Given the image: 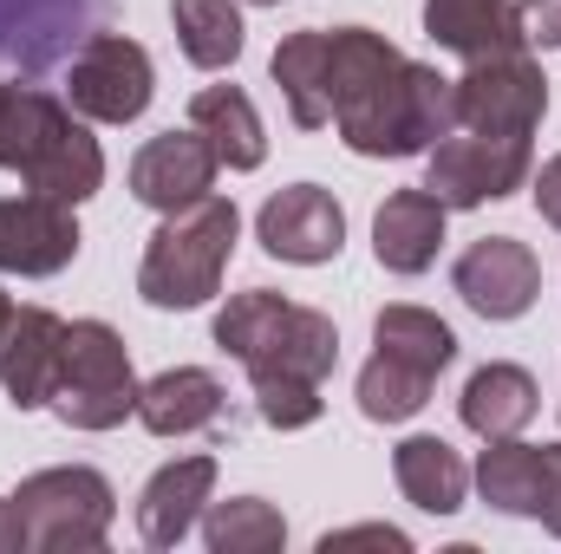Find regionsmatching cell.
<instances>
[{
  "label": "cell",
  "mask_w": 561,
  "mask_h": 554,
  "mask_svg": "<svg viewBox=\"0 0 561 554\" xmlns=\"http://www.w3.org/2000/svg\"><path fill=\"white\" fill-rule=\"evenodd\" d=\"M0 170H13L33 196H53L66 209H79L105 189L99 138L79 125L72 105H59L39 85H7V99H0Z\"/></svg>",
  "instance_id": "6da1fadb"
},
{
  "label": "cell",
  "mask_w": 561,
  "mask_h": 554,
  "mask_svg": "<svg viewBox=\"0 0 561 554\" xmlns=\"http://www.w3.org/2000/svg\"><path fill=\"white\" fill-rule=\"evenodd\" d=\"M450 125H457L450 79L405 53L386 72H373L353 99H340V112H333V131L346 138L353 157H419Z\"/></svg>",
  "instance_id": "7a4b0ae2"
},
{
  "label": "cell",
  "mask_w": 561,
  "mask_h": 554,
  "mask_svg": "<svg viewBox=\"0 0 561 554\" xmlns=\"http://www.w3.org/2000/svg\"><path fill=\"white\" fill-rule=\"evenodd\" d=\"M236 203L229 196H196L183 209L163 216V229L150 235L144 249V268H138V293L163 313H190L203 300L222 293V275H229V255H236Z\"/></svg>",
  "instance_id": "3957f363"
},
{
  "label": "cell",
  "mask_w": 561,
  "mask_h": 554,
  "mask_svg": "<svg viewBox=\"0 0 561 554\" xmlns=\"http://www.w3.org/2000/svg\"><path fill=\"white\" fill-rule=\"evenodd\" d=\"M216 346L229 359H242L249 372H300L320 379L340 366V333L320 307L280 300L275 287H249L216 313Z\"/></svg>",
  "instance_id": "277c9868"
},
{
  "label": "cell",
  "mask_w": 561,
  "mask_h": 554,
  "mask_svg": "<svg viewBox=\"0 0 561 554\" xmlns=\"http://www.w3.org/2000/svg\"><path fill=\"white\" fill-rule=\"evenodd\" d=\"M46 405L72 430H118L125 417H138V372H131V353H125L118 326H105V320H72L66 326L59 379H53Z\"/></svg>",
  "instance_id": "5b68a950"
},
{
  "label": "cell",
  "mask_w": 561,
  "mask_h": 554,
  "mask_svg": "<svg viewBox=\"0 0 561 554\" xmlns=\"http://www.w3.org/2000/svg\"><path fill=\"white\" fill-rule=\"evenodd\" d=\"M20 522H26V549L39 554H85L112 535L118 516V489L105 483V470L92 463H59V470H33L13 496Z\"/></svg>",
  "instance_id": "8992f818"
},
{
  "label": "cell",
  "mask_w": 561,
  "mask_h": 554,
  "mask_svg": "<svg viewBox=\"0 0 561 554\" xmlns=\"http://www.w3.org/2000/svg\"><path fill=\"white\" fill-rule=\"evenodd\" d=\"M450 99H457V125L490 138H529L549 118V79L529 46L470 59L463 79H450Z\"/></svg>",
  "instance_id": "52a82bcc"
},
{
  "label": "cell",
  "mask_w": 561,
  "mask_h": 554,
  "mask_svg": "<svg viewBox=\"0 0 561 554\" xmlns=\"http://www.w3.org/2000/svg\"><path fill=\"white\" fill-rule=\"evenodd\" d=\"M536 170L529 138H490V131H463V138L431 143V163H424V189L444 203V209H483L510 189H523Z\"/></svg>",
  "instance_id": "ba28073f"
},
{
  "label": "cell",
  "mask_w": 561,
  "mask_h": 554,
  "mask_svg": "<svg viewBox=\"0 0 561 554\" xmlns=\"http://www.w3.org/2000/svg\"><path fill=\"white\" fill-rule=\"evenodd\" d=\"M150 92H157V72H150V53L125 33H92L66 72V105L92 125H131L150 112Z\"/></svg>",
  "instance_id": "9c48e42d"
},
{
  "label": "cell",
  "mask_w": 561,
  "mask_h": 554,
  "mask_svg": "<svg viewBox=\"0 0 561 554\" xmlns=\"http://www.w3.org/2000/svg\"><path fill=\"white\" fill-rule=\"evenodd\" d=\"M255 235L275 262H294V268H320L346 249V209L333 203V189L320 183H287L280 196L262 203L255 216Z\"/></svg>",
  "instance_id": "30bf717a"
},
{
  "label": "cell",
  "mask_w": 561,
  "mask_h": 554,
  "mask_svg": "<svg viewBox=\"0 0 561 554\" xmlns=\"http://www.w3.org/2000/svg\"><path fill=\"white\" fill-rule=\"evenodd\" d=\"M450 280H457V293H463L470 313H483V320H523L536 307V293H542V262L516 235H483V242H470L457 255V275Z\"/></svg>",
  "instance_id": "8fae6325"
},
{
  "label": "cell",
  "mask_w": 561,
  "mask_h": 554,
  "mask_svg": "<svg viewBox=\"0 0 561 554\" xmlns=\"http://www.w3.org/2000/svg\"><path fill=\"white\" fill-rule=\"evenodd\" d=\"M79 262V222L53 196H0V275H59Z\"/></svg>",
  "instance_id": "7c38bea8"
},
{
  "label": "cell",
  "mask_w": 561,
  "mask_h": 554,
  "mask_svg": "<svg viewBox=\"0 0 561 554\" xmlns=\"http://www.w3.org/2000/svg\"><path fill=\"white\" fill-rule=\"evenodd\" d=\"M216 170H222V157L209 150V138L196 125L190 131H157L131 157V196H138L144 209H163L170 216V209L209 196L216 189Z\"/></svg>",
  "instance_id": "4fadbf2b"
},
{
  "label": "cell",
  "mask_w": 561,
  "mask_h": 554,
  "mask_svg": "<svg viewBox=\"0 0 561 554\" xmlns=\"http://www.w3.org/2000/svg\"><path fill=\"white\" fill-rule=\"evenodd\" d=\"M59 346H66V320L46 307H13L7 333H0V392L13 412H39L53 399L59 379Z\"/></svg>",
  "instance_id": "5bb4252c"
},
{
  "label": "cell",
  "mask_w": 561,
  "mask_h": 554,
  "mask_svg": "<svg viewBox=\"0 0 561 554\" xmlns=\"http://www.w3.org/2000/svg\"><path fill=\"white\" fill-rule=\"evenodd\" d=\"M216 496V457H176L163 463L138 496V535L144 549H176Z\"/></svg>",
  "instance_id": "9a60e30c"
},
{
  "label": "cell",
  "mask_w": 561,
  "mask_h": 554,
  "mask_svg": "<svg viewBox=\"0 0 561 554\" xmlns=\"http://www.w3.org/2000/svg\"><path fill=\"white\" fill-rule=\"evenodd\" d=\"M444 203L431 189H392L373 216V255L392 275H424L444 249Z\"/></svg>",
  "instance_id": "2e32d148"
},
{
  "label": "cell",
  "mask_w": 561,
  "mask_h": 554,
  "mask_svg": "<svg viewBox=\"0 0 561 554\" xmlns=\"http://www.w3.org/2000/svg\"><path fill=\"white\" fill-rule=\"evenodd\" d=\"M222 405H229V392L203 366H170L138 385V424L150 437H196L222 417Z\"/></svg>",
  "instance_id": "e0dca14e"
},
{
  "label": "cell",
  "mask_w": 561,
  "mask_h": 554,
  "mask_svg": "<svg viewBox=\"0 0 561 554\" xmlns=\"http://www.w3.org/2000/svg\"><path fill=\"white\" fill-rule=\"evenodd\" d=\"M424 33L444 53H463V59H490V53L529 46L523 20H516V0H424Z\"/></svg>",
  "instance_id": "ac0fdd59"
},
{
  "label": "cell",
  "mask_w": 561,
  "mask_h": 554,
  "mask_svg": "<svg viewBox=\"0 0 561 554\" xmlns=\"http://www.w3.org/2000/svg\"><path fill=\"white\" fill-rule=\"evenodd\" d=\"M542 412V392H536V379L523 372V366H477L470 372V385H463V399H457V417L490 443V437H523L529 424Z\"/></svg>",
  "instance_id": "d6986e66"
},
{
  "label": "cell",
  "mask_w": 561,
  "mask_h": 554,
  "mask_svg": "<svg viewBox=\"0 0 561 554\" xmlns=\"http://www.w3.org/2000/svg\"><path fill=\"white\" fill-rule=\"evenodd\" d=\"M477 489L490 509L503 516H542L549 496V443H523V437H490V450L477 457Z\"/></svg>",
  "instance_id": "ffe728a7"
},
{
  "label": "cell",
  "mask_w": 561,
  "mask_h": 554,
  "mask_svg": "<svg viewBox=\"0 0 561 554\" xmlns=\"http://www.w3.org/2000/svg\"><path fill=\"white\" fill-rule=\"evenodd\" d=\"M392 476H399L405 503H419L424 516H457L470 496V463L444 437H405L392 450Z\"/></svg>",
  "instance_id": "44dd1931"
},
{
  "label": "cell",
  "mask_w": 561,
  "mask_h": 554,
  "mask_svg": "<svg viewBox=\"0 0 561 554\" xmlns=\"http://www.w3.org/2000/svg\"><path fill=\"white\" fill-rule=\"evenodd\" d=\"M190 125L209 138V150H216L229 170H262L268 131H262V118H255V105H249L242 85H203V92L190 99Z\"/></svg>",
  "instance_id": "7402d4cb"
},
{
  "label": "cell",
  "mask_w": 561,
  "mask_h": 554,
  "mask_svg": "<svg viewBox=\"0 0 561 554\" xmlns=\"http://www.w3.org/2000/svg\"><path fill=\"white\" fill-rule=\"evenodd\" d=\"M275 85L287 99V118L300 131H327L333 125V99H327V26H300L275 46Z\"/></svg>",
  "instance_id": "603a6c76"
},
{
  "label": "cell",
  "mask_w": 561,
  "mask_h": 554,
  "mask_svg": "<svg viewBox=\"0 0 561 554\" xmlns=\"http://www.w3.org/2000/svg\"><path fill=\"white\" fill-rule=\"evenodd\" d=\"M431 385H437V372L373 346V359L359 366V412L373 424H405V417H419L431 405Z\"/></svg>",
  "instance_id": "cb8c5ba5"
},
{
  "label": "cell",
  "mask_w": 561,
  "mask_h": 554,
  "mask_svg": "<svg viewBox=\"0 0 561 554\" xmlns=\"http://www.w3.org/2000/svg\"><path fill=\"white\" fill-rule=\"evenodd\" d=\"M170 20H176V39H183L190 66L222 72V66L242 59V13H236V0H170Z\"/></svg>",
  "instance_id": "d4e9b609"
},
{
  "label": "cell",
  "mask_w": 561,
  "mask_h": 554,
  "mask_svg": "<svg viewBox=\"0 0 561 554\" xmlns=\"http://www.w3.org/2000/svg\"><path fill=\"white\" fill-rule=\"evenodd\" d=\"M203 542H209V554H275L287 542V522L262 496H229V503L203 509Z\"/></svg>",
  "instance_id": "484cf974"
},
{
  "label": "cell",
  "mask_w": 561,
  "mask_h": 554,
  "mask_svg": "<svg viewBox=\"0 0 561 554\" xmlns=\"http://www.w3.org/2000/svg\"><path fill=\"white\" fill-rule=\"evenodd\" d=\"M373 346L379 353H399V359H412L424 372H444L450 359H457V333L431 313V307H386L379 320H373Z\"/></svg>",
  "instance_id": "4316f807"
},
{
  "label": "cell",
  "mask_w": 561,
  "mask_h": 554,
  "mask_svg": "<svg viewBox=\"0 0 561 554\" xmlns=\"http://www.w3.org/2000/svg\"><path fill=\"white\" fill-rule=\"evenodd\" d=\"M249 392H255V412L275 430H307L320 417V379H300V372H249Z\"/></svg>",
  "instance_id": "83f0119b"
},
{
  "label": "cell",
  "mask_w": 561,
  "mask_h": 554,
  "mask_svg": "<svg viewBox=\"0 0 561 554\" xmlns=\"http://www.w3.org/2000/svg\"><path fill=\"white\" fill-rule=\"evenodd\" d=\"M340 549H412L405 542V529H386V522H359V529H333V535H320V554H340Z\"/></svg>",
  "instance_id": "f1b7e54d"
},
{
  "label": "cell",
  "mask_w": 561,
  "mask_h": 554,
  "mask_svg": "<svg viewBox=\"0 0 561 554\" xmlns=\"http://www.w3.org/2000/svg\"><path fill=\"white\" fill-rule=\"evenodd\" d=\"M516 20L529 46H561V0H516Z\"/></svg>",
  "instance_id": "f546056e"
},
{
  "label": "cell",
  "mask_w": 561,
  "mask_h": 554,
  "mask_svg": "<svg viewBox=\"0 0 561 554\" xmlns=\"http://www.w3.org/2000/svg\"><path fill=\"white\" fill-rule=\"evenodd\" d=\"M536 209H542L549 229H561V157H549V163L536 170Z\"/></svg>",
  "instance_id": "4dcf8cb0"
},
{
  "label": "cell",
  "mask_w": 561,
  "mask_h": 554,
  "mask_svg": "<svg viewBox=\"0 0 561 554\" xmlns=\"http://www.w3.org/2000/svg\"><path fill=\"white\" fill-rule=\"evenodd\" d=\"M542 522L561 535V443H549V496H542Z\"/></svg>",
  "instance_id": "1f68e13d"
},
{
  "label": "cell",
  "mask_w": 561,
  "mask_h": 554,
  "mask_svg": "<svg viewBox=\"0 0 561 554\" xmlns=\"http://www.w3.org/2000/svg\"><path fill=\"white\" fill-rule=\"evenodd\" d=\"M26 549V522L13 509V496H0V554H20Z\"/></svg>",
  "instance_id": "d6a6232c"
},
{
  "label": "cell",
  "mask_w": 561,
  "mask_h": 554,
  "mask_svg": "<svg viewBox=\"0 0 561 554\" xmlns=\"http://www.w3.org/2000/svg\"><path fill=\"white\" fill-rule=\"evenodd\" d=\"M7 320H13V300H7V293H0V333H7Z\"/></svg>",
  "instance_id": "836d02e7"
},
{
  "label": "cell",
  "mask_w": 561,
  "mask_h": 554,
  "mask_svg": "<svg viewBox=\"0 0 561 554\" xmlns=\"http://www.w3.org/2000/svg\"><path fill=\"white\" fill-rule=\"evenodd\" d=\"M249 7H280V0H249Z\"/></svg>",
  "instance_id": "e575fe53"
},
{
  "label": "cell",
  "mask_w": 561,
  "mask_h": 554,
  "mask_svg": "<svg viewBox=\"0 0 561 554\" xmlns=\"http://www.w3.org/2000/svg\"><path fill=\"white\" fill-rule=\"evenodd\" d=\"M0 99H7V85H0Z\"/></svg>",
  "instance_id": "d590c367"
}]
</instances>
